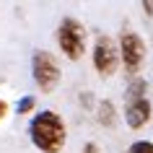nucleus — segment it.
<instances>
[{
	"instance_id": "1",
	"label": "nucleus",
	"mask_w": 153,
	"mask_h": 153,
	"mask_svg": "<svg viewBox=\"0 0 153 153\" xmlns=\"http://www.w3.org/2000/svg\"><path fill=\"white\" fill-rule=\"evenodd\" d=\"M29 135L42 153H60L65 145V122L55 112H39L29 125Z\"/></svg>"
},
{
	"instance_id": "13",
	"label": "nucleus",
	"mask_w": 153,
	"mask_h": 153,
	"mask_svg": "<svg viewBox=\"0 0 153 153\" xmlns=\"http://www.w3.org/2000/svg\"><path fill=\"white\" fill-rule=\"evenodd\" d=\"M143 8H145V13H148V16H153V3H148V0H145Z\"/></svg>"
},
{
	"instance_id": "9",
	"label": "nucleus",
	"mask_w": 153,
	"mask_h": 153,
	"mask_svg": "<svg viewBox=\"0 0 153 153\" xmlns=\"http://www.w3.org/2000/svg\"><path fill=\"white\" fill-rule=\"evenodd\" d=\"M34 104H36V99H34V96H24V99L16 104V112H18V114H29V112L34 109Z\"/></svg>"
},
{
	"instance_id": "12",
	"label": "nucleus",
	"mask_w": 153,
	"mask_h": 153,
	"mask_svg": "<svg viewBox=\"0 0 153 153\" xmlns=\"http://www.w3.org/2000/svg\"><path fill=\"white\" fill-rule=\"evenodd\" d=\"M5 114H8V104H5V101H3V99H0V120H3V117H5Z\"/></svg>"
},
{
	"instance_id": "2",
	"label": "nucleus",
	"mask_w": 153,
	"mask_h": 153,
	"mask_svg": "<svg viewBox=\"0 0 153 153\" xmlns=\"http://www.w3.org/2000/svg\"><path fill=\"white\" fill-rule=\"evenodd\" d=\"M57 44L70 60H81L83 52H86V29H83V24L70 16L62 18L60 29H57Z\"/></svg>"
},
{
	"instance_id": "4",
	"label": "nucleus",
	"mask_w": 153,
	"mask_h": 153,
	"mask_svg": "<svg viewBox=\"0 0 153 153\" xmlns=\"http://www.w3.org/2000/svg\"><path fill=\"white\" fill-rule=\"evenodd\" d=\"M120 55H122V65L127 73H137L140 65H143V57H145V44L143 39L132 31H125L120 39Z\"/></svg>"
},
{
	"instance_id": "10",
	"label": "nucleus",
	"mask_w": 153,
	"mask_h": 153,
	"mask_svg": "<svg viewBox=\"0 0 153 153\" xmlns=\"http://www.w3.org/2000/svg\"><path fill=\"white\" fill-rule=\"evenodd\" d=\"M127 153H153V143H148V140H137V143H132L127 148Z\"/></svg>"
},
{
	"instance_id": "7",
	"label": "nucleus",
	"mask_w": 153,
	"mask_h": 153,
	"mask_svg": "<svg viewBox=\"0 0 153 153\" xmlns=\"http://www.w3.org/2000/svg\"><path fill=\"white\" fill-rule=\"evenodd\" d=\"M99 125H104V127H112L114 125V104L109 99H104L101 104H99Z\"/></svg>"
},
{
	"instance_id": "3",
	"label": "nucleus",
	"mask_w": 153,
	"mask_h": 153,
	"mask_svg": "<svg viewBox=\"0 0 153 153\" xmlns=\"http://www.w3.org/2000/svg\"><path fill=\"white\" fill-rule=\"evenodd\" d=\"M31 73H34V81L44 94L57 88L60 83V65L55 62V57L44 52V49H36L31 55Z\"/></svg>"
},
{
	"instance_id": "11",
	"label": "nucleus",
	"mask_w": 153,
	"mask_h": 153,
	"mask_svg": "<svg viewBox=\"0 0 153 153\" xmlns=\"http://www.w3.org/2000/svg\"><path fill=\"white\" fill-rule=\"evenodd\" d=\"M83 153H99V145L96 143H86L83 145Z\"/></svg>"
},
{
	"instance_id": "6",
	"label": "nucleus",
	"mask_w": 153,
	"mask_h": 153,
	"mask_svg": "<svg viewBox=\"0 0 153 153\" xmlns=\"http://www.w3.org/2000/svg\"><path fill=\"white\" fill-rule=\"evenodd\" d=\"M148 120H151V101H148V99L127 101V109H125V122H127L132 130H140Z\"/></svg>"
},
{
	"instance_id": "8",
	"label": "nucleus",
	"mask_w": 153,
	"mask_h": 153,
	"mask_svg": "<svg viewBox=\"0 0 153 153\" xmlns=\"http://www.w3.org/2000/svg\"><path fill=\"white\" fill-rule=\"evenodd\" d=\"M143 91H145V83L140 81V78H135V81L130 83V88H127L130 101H137V99H143Z\"/></svg>"
},
{
	"instance_id": "5",
	"label": "nucleus",
	"mask_w": 153,
	"mask_h": 153,
	"mask_svg": "<svg viewBox=\"0 0 153 153\" xmlns=\"http://www.w3.org/2000/svg\"><path fill=\"white\" fill-rule=\"evenodd\" d=\"M117 47H114V42L109 36H99L96 44H94V68H96L101 75H112L117 70Z\"/></svg>"
}]
</instances>
